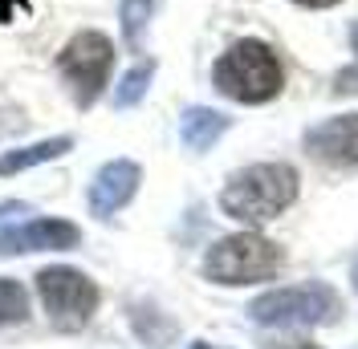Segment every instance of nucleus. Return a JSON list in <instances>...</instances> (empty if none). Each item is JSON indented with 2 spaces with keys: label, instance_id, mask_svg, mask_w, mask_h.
Returning a JSON list of instances; mask_svg holds the SVG:
<instances>
[{
  "label": "nucleus",
  "instance_id": "obj_1",
  "mask_svg": "<svg viewBox=\"0 0 358 349\" xmlns=\"http://www.w3.org/2000/svg\"><path fill=\"white\" fill-rule=\"evenodd\" d=\"M297 183L301 179L289 163H252L224 183L220 207L224 216L241 223H265V219H277L297 199Z\"/></svg>",
  "mask_w": 358,
  "mask_h": 349
},
{
  "label": "nucleus",
  "instance_id": "obj_2",
  "mask_svg": "<svg viewBox=\"0 0 358 349\" xmlns=\"http://www.w3.org/2000/svg\"><path fill=\"white\" fill-rule=\"evenodd\" d=\"M212 86L241 106H265L285 89V69L265 41H236L212 66Z\"/></svg>",
  "mask_w": 358,
  "mask_h": 349
},
{
  "label": "nucleus",
  "instance_id": "obj_3",
  "mask_svg": "<svg viewBox=\"0 0 358 349\" xmlns=\"http://www.w3.org/2000/svg\"><path fill=\"white\" fill-rule=\"evenodd\" d=\"M342 301L330 284H293V288H273L265 297H257L248 305V317L257 325H273V329H306V325H326L338 321Z\"/></svg>",
  "mask_w": 358,
  "mask_h": 349
},
{
  "label": "nucleus",
  "instance_id": "obj_4",
  "mask_svg": "<svg viewBox=\"0 0 358 349\" xmlns=\"http://www.w3.org/2000/svg\"><path fill=\"white\" fill-rule=\"evenodd\" d=\"M281 268V248L257 232L224 236L203 256V276L212 284H261L273 281Z\"/></svg>",
  "mask_w": 358,
  "mask_h": 349
},
{
  "label": "nucleus",
  "instance_id": "obj_5",
  "mask_svg": "<svg viewBox=\"0 0 358 349\" xmlns=\"http://www.w3.org/2000/svg\"><path fill=\"white\" fill-rule=\"evenodd\" d=\"M110 69H114V45H110V37L98 33V29L73 33V37L62 45V53H57V73L66 77L69 94H73V102L82 110L98 102V94L110 82Z\"/></svg>",
  "mask_w": 358,
  "mask_h": 349
},
{
  "label": "nucleus",
  "instance_id": "obj_6",
  "mask_svg": "<svg viewBox=\"0 0 358 349\" xmlns=\"http://www.w3.org/2000/svg\"><path fill=\"white\" fill-rule=\"evenodd\" d=\"M37 292H41L49 321L62 333H78L82 325H90V317L98 309V284L90 281L86 272L66 268V264L41 268L37 272Z\"/></svg>",
  "mask_w": 358,
  "mask_h": 349
},
{
  "label": "nucleus",
  "instance_id": "obj_7",
  "mask_svg": "<svg viewBox=\"0 0 358 349\" xmlns=\"http://www.w3.org/2000/svg\"><path fill=\"white\" fill-rule=\"evenodd\" d=\"M82 232L69 219H21L13 228H0V256H21V252H66L78 248Z\"/></svg>",
  "mask_w": 358,
  "mask_h": 349
},
{
  "label": "nucleus",
  "instance_id": "obj_8",
  "mask_svg": "<svg viewBox=\"0 0 358 349\" xmlns=\"http://www.w3.org/2000/svg\"><path fill=\"white\" fill-rule=\"evenodd\" d=\"M138 183H143V167L138 163H131V158L106 163L102 171L94 174V183H90V216L110 219L118 207H127L134 199Z\"/></svg>",
  "mask_w": 358,
  "mask_h": 349
},
{
  "label": "nucleus",
  "instance_id": "obj_9",
  "mask_svg": "<svg viewBox=\"0 0 358 349\" xmlns=\"http://www.w3.org/2000/svg\"><path fill=\"white\" fill-rule=\"evenodd\" d=\"M306 151L330 167H358V114H338L306 134Z\"/></svg>",
  "mask_w": 358,
  "mask_h": 349
},
{
  "label": "nucleus",
  "instance_id": "obj_10",
  "mask_svg": "<svg viewBox=\"0 0 358 349\" xmlns=\"http://www.w3.org/2000/svg\"><path fill=\"white\" fill-rule=\"evenodd\" d=\"M224 131H228V118H224L220 110L192 106V110H183V118H179V138H183L187 151H196V154L212 151Z\"/></svg>",
  "mask_w": 358,
  "mask_h": 349
},
{
  "label": "nucleus",
  "instance_id": "obj_11",
  "mask_svg": "<svg viewBox=\"0 0 358 349\" xmlns=\"http://www.w3.org/2000/svg\"><path fill=\"white\" fill-rule=\"evenodd\" d=\"M66 151H73V138L62 134V138H45V142H33V147H17V151L0 154V174H21L29 167H41L49 158H62Z\"/></svg>",
  "mask_w": 358,
  "mask_h": 349
},
{
  "label": "nucleus",
  "instance_id": "obj_12",
  "mask_svg": "<svg viewBox=\"0 0 358 349\" xmlns=\"http://www.w3.org/2000/svg\"><path fill=\"white\" fill-rule=\"evenodd\" d=\"M163 0H118V21H122V41L131 49H143V33L155 17Z\"/></svg>",
  "mask_w": 358,
  "mask_h": 349
},
{
  "label": "nucleus",
  "instance_id": "obj_13",
  "mask_svg": "<svg viewBox=\"0 0 358 349\" xmlns=\"http://www.w3.org/2000/svg\"><path fill=\"white\" fill-rule=\"evenodd\" d=\"M151 77H155V61H147V57H143L138 66H131L127 73H122V82H118V89H114V106H118V110L138 106V102L147 98Z\"/></svg>",
  "mask_w": 358,
  "mask_h": 349
},
{
  "label": "nucleus",
  "instance_id": "obj_14",
  "mask_svg": "<svg viewBox=\"0 0 358 349\" xmlns=\"http://www.w3.org/2000/svg\"><path fill=\"white\" fill-rule=\"evenodd\" d=\"M24 317H29V292H24V284L0 276V329L21 325Z\"/></svg>",
  "mask_w": 358,
  "mask_h": 349
},
{
  "label": "nucleus",
  "instance_id": "obj_15",
  "mask_svg": "<svg viewBox=\"0 0 358 349\" xmlns=\"http://www.w3.org/2000/svg\"><path fill=\"white\" fill-rule=\"evenodd\" d=\"M334 94H342V98H346V94H358V61L355 66H346L334 77Z\"/></svg>",
  "mask_w": 358,
  "mask_h": 349
},
{
  "label": "nucleus",
  "instance_id": "obj_16",
  "mask_svg": "<svg viewBox=\"0 0 358 349\" xmlns=\"http://www.w3.org/2000/svg\"><path fill=\"white\" fill-rule=\"evenodd\" d=\"M21 8L29 13V0H0V24H8L17 13H21Z\"/></svg>",
  "mask_w": 358,
  "mask_h": 349
},
{
  "label": "nucleus",
  "instance_id": "obj_17",
  "mask_svg": "<svg viewBox=\"0 0 358 349\" xmlns=\"http://www.w3.org/2000/svg\"><path fill=\"white\" fill-rule=\"evenodd\" d=\"M293 4H301V8H334L342 0H293Z\"/></svg>",
  "mask_w": 358,
  "mask_h": 349
},
{
  "label": "nucleus",
  "instance_id": "obj_18",
  "mask_svg": "<svg viewBox=\"0 0 358 349\" xmlns=\"http://www.w3.org/2000/svg\"><path fill=\"white\" fill-rule=\"evenodd\" d=\"M268 349H322V346H313V341H277V346H268Z\"/></svg>",
  "mask_w": 358,
  "mask_h": 349
},
{
  "label": "nucleus",
  "instance_id": "obj_19",
  "mask_svg": "<svg viewBox=\"0 0 358 349\" xmlns=\"http://www.w3.org/2000/svg\"><path fill=\"white\" fill-rule=\"evenodd\" d=\"M350 45H355V53H358V24L350 29Z\"/></svg>",
  "mask_w": 358,
  "mask_h": 349
},
{
  "label": "nucleus",
  "instance_id": "obj_20",
  "mask_svg": "<svg viewBox=\"0 0 358 349\" xmlns=\"http://www.w3.org/2000/svg\"><path fill=\"white\" fill-rule=\"evenodd\" d=\"M192 349H212V346H208V341H196V346H192Z\"/></svg>",
  "mask_w": 358,
  "mask_h": 349
},
{
  "label": "nucleus",
  "instance_id": "obj_21",
  "mask_svg": "<svg viewBox=\"0 0 358 349\" xmlns=\"http://www.w3.org/2000/svg\"><path fill=\"white\" fill-rule=\"evenodd\" d=\"M355 288H358V260H355Z\"/></svg>",
  "mask_w": 358,
  "mask_h": 349
}]
</instances>
